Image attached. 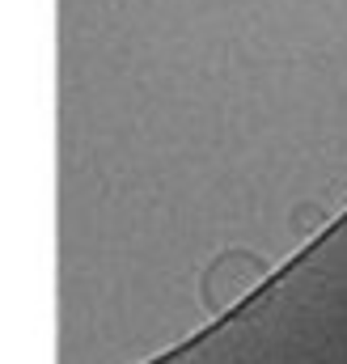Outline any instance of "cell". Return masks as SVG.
Instances as JSON below:
<instances>
[{
    "mask_svg": "<svg viewBox=\"0 0 347 364\" xmlns=\"http://www.w3.org/2000/svg\"><path fill=\"white\" fill-rule=\"evenodd\" d=\"M267 275H271V263L262 255L246 250V246H229V250H220L203 267V275H199V301H203L208 314L225 318L229 309H237L259 288Z\"/></svg>",
    "mask_w": 347,
    "mask_h": 364,
    "instance_id": "obj_1",
    "label": "cell"
}]
</instances>
